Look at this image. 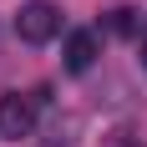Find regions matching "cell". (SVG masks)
<instances>
[{
  "instance_id": "7a4b0ae2",
  "label": "cell",
  "mask_w": 147,
  "mask_h": 147,
  "mask_svg": "<svg viewBox=\"0 0 147 147\" xmlns=\"http://www.w3.org/2000/svg\"><path fill=\"white\" fill-rule=\"evenodd\" d=\"M36 96H26V91H10V96H0V137H10V142H20V137L36 132Z\"/></svg>"
},
{
  "instance_id": "277c9868",
  "label": "cell",
  "mask_w": 147,
  "mask_h": 147,
  "mask_svg": "<svg viewBox=\"0 0 147 147\" xmlns=\"http://www.w3.org/2000/svg\"><path fill=\"white\" fill-rule=\"evenodd\" d=\"M132 26H137V20H132V10H127V5H122V10H112V30H122V36H127Z\"/></svg>"
},
{
  "instance_id": "5b68a950",
  "label": "cell",
  "mask_w": 147,
  "mask_h": 147,
  "mask_svg": "<svg viewBox=\"0 0 147 147\" xmlns=\"http://www.w3.org/2000/svg\"><path fill=\"white\" fill-rule=\"evenodd\" d=\"M107 147H127V137H122V132H117V137H107Z\"/></svg>"
},
{
  "instance_id": "6da1fadb",
  "label": "cell",
  "mask_w": 147,
  "mask_h": 147,
  "mask_svg": "<svg viewBox=\"0 0 147 147\" xmlns=\"http://www.w3.org/2000/svg\"><path fill=\"white\" fill-rule=\"evenodd\" d=\"M15 36L30 41V46H46L51 36H61V10L51 0H26L20 15H15Z\"/></svg>"
},
{
  "instance_id": "3957f363",
  "label": "cell",
  "mask_w": 147,
  "mask_h": 147,
  "mask_svg": "<svg viewBox=\"0 0 147 147\" xmlns=\"http://www.w3.org/2000/svg\"><path fill=\"white\" fill-rule=\"evenodd\" d=\"M96 56H102V41H96V30H71L66 36V51H61V61H66V71L81 76L96 66Z\"/></svg>"
},
{
  "instance_id": "8992f818",
  "label": "cell",
  "mask_w": 147,
  "mask_h": 147,
  "mask_svg": "<svg viewBox=\"0 0 147 147\" xmlns=\"http://www.w3.org/2000/svg\"><path fill=\"white\" fill-rule=\"evenodd\" d=\"M142 66H147V26H142Z\"/></svg>"
}]
</instances>
